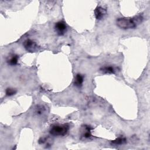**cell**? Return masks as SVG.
<instances>
[{
	"mask_svg": "<svg viewBox=\"0 0 150 150\" xmlns=\"http://www.w3.org/2000/svg\"><path fill=\"white\" fill-rule=\"evenodd\" d=\"M107 13V11L101 6H97L94 10V15L97 20L102 19Z\"/></svg>",
	"mask_w": 150,
	"mask_h": 150,
	"instance_id": "obj_6",
	"label": "cell"
},
{
	"mask_svg": "<svg viewBox=\"0 0 150 150\" xmlns=\"http://www.w3.org/2000/svg\"><path fill=\"white\" fill-rule=\"evenodd\" d=\"M100 70L105 74H114L115 73V69L114 67L109 66H104L100 68Z\"/></svg>",
	"mask_w": 150,
	"mask_h": 150,
	"instance_id": "obj_8",
	"label": "cell"
},
{
	"mask_svg": "<svg viewBox=\"0 0 150 150\" xmlns=\"http://www.w3.org/2000/svg\"><path fill=\"white\" fill-rule=\"evenodd\" d=\"M69 130V126L67 124H54L50 127L49 132L53 136H64Z\"/></svg>",
	"mask_w": 150,
	"mask_h": 150,
	"instance_id": "obj_2",
	"label": "cell"
},
{
	"mask_svg": "<svg viewBox=\"0 0 150 150\" xmlns=\"http://www.w3.org/2000/svg\"><path fill=\"white\" fill-rule=\"evenodd\" d=\"M24 48L29 52H36L39 49V46L33 40L28 39L25 40L23 43Z\"/></svg>",
	"mask_w": 150,
	"mask_h": 150,
	"instance_id": "obj_3",
	"label": "cell"
},
{
	"mask_svg": "<svg viewBox=\"0 0 150 150\" xmlns=\"http://www.w3.org/2000/svg\"><path fill=\"white\" fill-rule=\"evenodd\" d=\"M91 129H93V128L91 127L90 125H84L82 126L81 136L85 139L91 138L93 137L91 132Z\"/></svg>",
	"mask_w": 150,
	"mask_h": 150,
	"instance_id": "obj_5",
	"label": "cell"
},
{
	"mask_svg": "<svg viewBox=\"0 0 150 150\" xmlns=\"http://www.w3.org/2000/svg\"><path fill=\"white\" fill-rule=\"evenodd\" d=\"M46 111L45 107L42 105H38L35 107V113L37 115H41Z\"/></svg>",
	"mask_w": 150,
	"mask_h": 150,
	"instance_id": "obj_11",
	"label": "cell"
},
{
	"mask_svg": "<svg viewBox=\"0 0 150 150\" xmlns=\"http://www.w3.org/2000/svg\"><path fill=\"white\" fill-rule=\"evenodd\" d=\"M54 29L58 35L62 36L67 31V26L63 21H59L55 23Z\"/></svg>",
	"mask_w": 150,
	"mask_h": 150,
	"instance_id": "obj_4",
	"label": "cell"
},
{
	"mask_svg": "<svg viewBox=\"0 0 150 150\" xmlns=\"http://www.w3.org/2000/svg\"><path fill=\"white\" fill-rule=\"evenodd\" d=\"M143 20L142 15H137L133 18H120L116 21L118 27L122 29H130L135 28Z\"/></svg>",
	"mask_w": 150,
	"mask_h": 150,
	"instance_id": "obj_1",
	"label": "cell"
},
{
	"mask_svg": "<svg viewBox=\"0 0 150 150\" xmlns=\"http://www.w3.org/2000/svg\"><path fill=\"white\" fill-rule=\"evenodd\" d=\"M18 59H19V57L18 55L13 54L12 56H11V57H10L8 59V60H7V62L11 66H15L18 64Z\"/></svg>",
	"mask_w": 150,
	"mask_h": 150,
	"instance_id": "obj_10",
	"label": "cell"
},
{
	"mask_svg": "<svg viewBox=\"0 0 150 150\" xmlns=\"http://www.w3.org/2000/svg\"><path fill=\"white\" fill-rule=\"evenodd\" d=\"M127 142V139L125 137H120L116 138L115 139L111 141V144L114 145H122Z\"/></svg>",
	"mask_w": 150,
	"mask_h": 150,
	"instance_id": "obj_9",
	"label": "cell"
},
{
	"mask_svg": "<svg viewBox=\"0 0 150 150\" xmlns=\"http://www.w3.org/2000/svg\"><path fill=\"white\" fill-rule=\"evenodd\" d=\"M84 81V77L81 74H77L76 75L74 84L77 87H81L83 85Z\"/></svg>",
	"mask_w": 150,
	"mask_h": 150,
	"instance_id": "obj_7",
	"label": "cell"
},
{
	"mask_svg": "<svg viewBox=\"0 0 150 150\" xmlns=\"http://www.w3.org/2000/svg\"><path fill=\"white\" fill-rule=\"evenodd\" d=\"M16 93V90L13 88H7L5 90V94L7 96H12Z\"/></svg>",
	"mask_w": 150,
	"mask_h": 150,
	"instance_id": "obj_12",
	"label": "cell"
}]
</instances>
